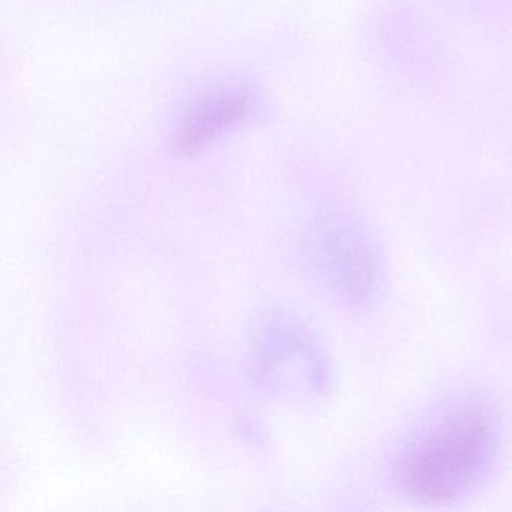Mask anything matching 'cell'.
I'll return each mask as SVG.
<instances>
[{"instance_id": "1", "label": "cell", "mask_w": 512, "mask_h": 512, "mask_svg": "<svg viewBox=\"0 0 512 512\" xmlns=\"http://www.w3.org/2000/svg\"><path fill=\"white\" fill-rule=\"evenodd\" d=\"M502 416L479 392L452 395L404 440L392 461L398 490L425 506H448L481 490L503 452Z\"/></svg>"}, {"instance_id": "2", "label": "cell", "mask_w": 512, "mask_h": 512, "mask_svg": "<svg viewBox=\"0 0 512 512\" xmlns=\"http://www.w3.org/2000/svg\"><path fill=\"white\" fill-rule=\"evenodd\" d=\"M247 370L254 385L287 403H310L326 394L331 364L325 347L307 323L284 310L254 320Z\"/></svg>"}, {"instance_id": "3", "label": "cell", "mask_w": 512, "mask_h": 512, "mask_svg": "<svg viewBox=\"0 0 512 512\" xmlns=\"http://www.w3.org/2000/svg\"><path fill=\"white\" fill-rule=\"evenodd\" d=\"M311 268L341 304L370 310L386 287V262L374 233L349 214L317 215L307 235Z\"/></svg>"}, {"instance_id": "4", "label": "cell", "mask_w": 512, "mask_h": 512, "mask_svg": "<svg viewBox=\"0 0 512 512\" xmlns=\"http://www.w3.org/2000/svg\"><path fill=\"white\" fill-rule=\"evenodd\" d=\"M245 112L247 109H245L244 98L239 95L208 98L188 116L182 145L187 148L199 146L203 140L214 136L217 131L239 121Z\"/></svg>"}]
</instances>
